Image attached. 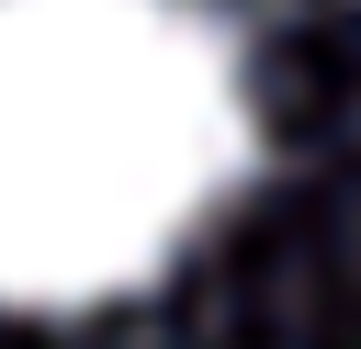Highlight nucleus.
Segmentation results:
<instances>
[{"label": "nucleus", "instance_id": "nucleus-1", "mask_svg": "<svg viewBox=\"0 0 361 349\" xmlns=\"http://www.w3.org/2000/svg\"><path fill=\"white\" fill-rule=\"evenodd\" d=\"M248 135V56L203 0H0V304L158 281Z\"/></svg>", "mask_w": 361, "mask_h": 349}]
</instances>
